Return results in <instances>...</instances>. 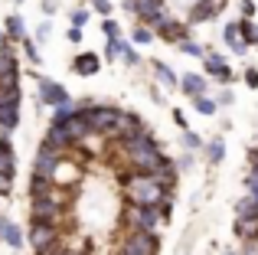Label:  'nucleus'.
Segmentation results:
<instances>
[{
    "mask_svg": "<svg viewBox=\"0 0 258 255\" xmlns=\"http://www.w3.org/2000/svg\"><path fill=\"white\" fill-rule=\"evenodd\" d=\"M121 144V151H124V160H127V167L131 170H141V173H151L154 167L164 160V151H160V144L154 141V134L147 131H138L134 138H127V141H118Z\"/></svg>",
    "mask_w": 258,
    "mask_h": 255,
    "instance_id": "nucleus-1",
    "label": "nucleus"
},
{
    "mask_svg": "<svg viewBox=\"0 0 258 255\" xmlns=\"http://www.w3.org/2000/svg\"><path fill=\"white\" fill-rule=\"evenodd\" d=\"M121 186H124V200L127 203H138V206H160L167 200V193H170L151 173H141V170L121 173Z\"/></svg>",
    "mask_w": 258,
    "mask_h": 255,
    "instance_id": "nucleus-2",
    "label": "nucleus"
},
{
    "mask_svg": "<svg viewBox=\"0 0 258 255\" xmlns=\"http://www.w3.org/2000/svg\"><path fill=\"white\" fill-rule=\"evenodd\" d=\"M121 223H124L127 229H147V232H154L160 223H164V213H160V206H138V203H127L124 213H121Z\"/></svg>",
    "mask_w": 258,
    "mask_h": 255,
    "instance_id": "nucleus-3",
    "label": "nucleus"
},
{
    "mask_svg": "<svg viewBox=\"0 0 258 255\" xmlns=\"http://www.w3.org/2000/svg\"><path fill=\"white\" fill-rule=\"evenodd\" d=\"M26 242L33 245V252H46L52 245H59V223H52V219H33L30 232H26Z\"/></svg>",
    "mask_w": 258,
    "mask_h": 255,
    "instance_id": "nucleus-4",
    "label": "nucleus"
},
{
    "mask_svg": "<svg viewBox=\"0 0 258 255\" xmlns=\"http://www.w3.org/2000/svg\"><path fill=\"white\" fill-rule=\"evenodd\" d=\"M88 121H92V134H98V138H111L114 124H118L121 118V108H114V105H88Z\"/></svg>",
    "mask_w": 258,
    "mask_h": 255,
    "instance_id": "nucleus-5",
    "label": "nucleus"
},
{
    "mask_svg": "<svg viewBox=\"0 0 258 255\" xmlns=\"http://www.w3.org/2000/svg\"><path fill=\"white\" fill-rule=\"evenodd\" d=\"M121 7H124L127 13H134V17H138L141 23H147V26H154L164 13H170L167 0H121Z\"/></svg>",
    "mask_w": 258,
    "mask_h": 255,
    "instance_id": "nucleus-6",
    "label": "nucleus"
},
{
    "mask_svg": "<svg viewBox=\"0 0 258 255\" xmlns=\"http://www.w3.org/2000/svg\"><path fill=\"white\" fill-rule=\"evenodd\" d=\"M59 216H62V197L56 190L43 193V197H30V219H52V223H59Z\"/></svg>",
    "mask_w": 258,
    "mask_h": 255,
    "instance_id": "nucleus-7",
    "label": "nucleus"
},
{
    "mask_svg": "<svg viewBox=\"0 0 258 255\" xmlns=\"http://www.w3.org/2000/svg\"><path fill=\"white\" fill-rule=\"evenodd\" d=\"M59 160H62V151H56L52 144H39V151H36V157H33V173L36 177H56V167H59Z\"/></svg>",
    "mask_w": 258,
    "mask_h": 255,
    "instance_id": "nucleus-8",
    "label": "nucleus"
},
{
    "mask_svg": "<svg viewBox=\"0 0 258 255\" xmlns=\"http://www.w3.org/2000/svg\"><path fill=\"white\" fill-rule=\"evenodd\" d=\"M36 82H39V102L49 105V108H56V105H62V102H69V98H72L69 92H66V85L56 82V79L36 76Z\"/></svg>",
    "mask_w": 258,
    "mask_h": 255,
    "instance_id": "nucleus-9",
    "label": "nucleus"
},
{
    "mask_svg": "<svg viewBox=\"0 0 258 255\" xmlns=\"http://www.w3.org/2000/svg\"><path fill=\"white\" fill-rule=\"evenodd\" d=\"M66 131L72 134V141L76 144H82L85 138H92V121H88V111L85 108H76L69 115V121H66Z\"/></svg>",
    "mask_w": 258,
    "mask_h": 255,
    "instance_id": "nucleus-10",
    "label": "nucleus"
},
{
    "mask_svg": "<svg viewBox=\"0 0 258 255\" xmlns=\"http://www.w3.org/2000/svg\"><path fill=\"white\" fill-rule=\"evenodd\" d=\"M203 69H206V76L216 79V82H232V69H229V62L219 52H206V56H203Z\"/></svg>",
    "mask_w": 258,
    "mask_h": 255,
    "instance_id": "nucleus-11",
    "label": "nucleus"
},
{
    "mask_svg": "<svg viewBox=\"0 0 258 255\" xmlns=\"http://www.w3.org/2000/svg\"><path fill=\"white\" fill-rule=\"evenodd\" d=\"M138 131H144V121H141L134 111H121V118H118V124H114L111 138L114 141H127V138H134Z\"/></svg>",
    "mask_w": 258,
    "mask_h": 255,
    "instance_id": "nucleus-12",
    "label": "nucleus"
},
{
    "mask_svg": "<svg viewBox=\"0 0 258 255\" xmlns=\"http://www.w3.org/2000/svg\"><path fill=\"white\" fill-rule=\"evenodd\" d=\"M0 242H7L10 249H23L26 236H23V229H20V226L13 223V219L0 216Z\"/></svg>",
    "mask_w": 258,
    "mask_h": 255,
    "instance_id": "nucleus-13",
    "label": "nucleus"
},
{
    "mask_svg": "<svg viewBox=\"0 0 258 255\" xmlns=\"http://www.w3.org/2000/svg\"><path fill=\"white\" fill-rule=\"evenodd\" d=\"M101 69V56L98 52H79L76 59H72V72H76V76H95V72Z\"/></svg>",
    "mask_w": 258,
    "mask_h": 255,
    "instance_id": "nucleus-14",
    "label": "nucleus"
},
{
    "mask_svg": "<svg viewBox=\"0 0 258 255\" xmlns=\"http://www.w3.org/2000/svg\"><path fill=\"white\" fill-rule=\"evenodd\" d=\"M43 141H46V144H52L56 151H69V147H76V141H72L69 131H66V124H49Z\"/></svg>",
    "mask_w": 258,
    "mask_h": 255,
    "instance_id": "nucleus-15",
    "label": "nucleus"
},
{
    "mask_svg": "<svg viewBox=\"0 0 258 255\" xmlns=\"http://www.w3.org/2000/svg\"><path fill=\"white\" fill-rule=\"evenodd\" d=\"M235 236L242 242L258 239V213H245V216H235Z\"/></svg>",
    "mask_w": 258,
    "mask_h": 255,
    "instance_id": "nucleus-16",
    "label": "nucleus"
},
{
    "mask_svg": "<svg viewBox=\"0 0 258 255\" xmlns=\"http://www.w3.org/2000/svg\"><path fill=\"white\" fill-rule=\"evenodd\" d=\"M209 89V82H206V76H200V72H186V76H180V92L183 95H203V92Z\"/></svg>",
    "mask_w": 258,
    "mask_h": 255,
    "instance_id": "nucleus-17",
    "label": "nucleus"
},
{
    "mask_svg": "<svg viewBox=\"0 0 258 255\" xmlns=\"http://www.w3.org/2000/svg\"><path fill=\"white\" fill-rule=\"evenodd\" d=\"M151 72L157 82H164L167 89H180V79H176V72L170 69L167 62H160V59H151Z\"/></svg>",
    "mask_w": 258,
    "mask_h": 255,
    "instance_id": "nucleus-18",
    "label": "nucleus"
},
{
    "mask_svg": "<svg viewBox=\"0 0 258 255\" xmlns=\"http://www.w3.org/2000/svg\"><path fill=\"white\" fill-rule=\"evenodd\" d=\"M4 33H7V39H10V43H23V39H26L23 17H20V13H10V17H7V23H4Z\"/></svg>",
    "mask_w": 258,
    "mask_h": 255,
    "instance_id": "nucleus-19",
    "label": "nucleus"
},
{
    "mask_svg": "<svg viewBox=\"0 0 258 255\" xmlns=\"http://www.w3.org/2000/svg\"><path fill=\"white\" fill-rule=\"evenodd\" d=\"M0 173H7V177L17 173V157H13L10 138H0Z\"/></svg>",
    "mask_w": 258,
    "mask_h": 255,
    "instance_id": "nucleus-20",
    "label": "nucleus"
},
{
    "mask_svg": "<svg viewBox=\"0 0 258 255\" xmlns=\"http://www.w3.org/2000/svg\"><path fill=\"white\" fill-rule=\"evenodd\" d=\"M20 124V105H0V131L10 134Z\"/></svg>",
    "mask_w": 258,
    "mask_h": 255,
    "instance_id": "nucleus-21",
    "label": "nucleus"
},
{
    "mask_svg": "<svg viewBox=\"0 0 258 255\" xmlns=\"http://www.w3.org/2000/svg\"><path fill=\"white\" fill-rule=\"evenodd\" d=\"M154 39H157V33H154L147 23H138V26L131 30V43H134V46H151Z\"/></svg>",
    "mask_w": 258,
    "mask_h": 255,
    "instance_id": "nucleus-22",
    "label": "nucleus"
},
{
    "mask_svg": "<svg viewBox=\"0 0 258 255\" xmlns=\"http://www.w3.org/2000/svg\"><path fill=\"white\" fill-rule=\"evenodd\" d=\"M52 190H56V180L36 177V173L30 177V197H43V193H52Z\"/></svg>",
    "mask_w": 258,
    "mask_h": 255,
    "instance_id": "nucleus-23",
    "label": "nucleus"
},
{
    "mask_svg": "<svg viewBox=\"0 0 258 255\" xmlns=\"http://www.w3.org/2000/svg\"><path fill=\"white\" fill-rule=\"evenodd\" d=\"M222 157H226V141H222V138H213L206 144V160L216 167V164H222Z\"/></svg>",
    "mask_w": 258,
    "mask_h": 255,
    "instance_id": "nucleus-24",
    "label": "nucleus"
},
{
    "mask_svg": "<svg viewBox=\"0 0 258 255\" xmlns=\"http://www.w3.org/2000/svg\"><path fill=\"white\" fill-rule=\"evenodd\" d=\"M239 26H242V39H245L248 46H255V49H258V23H255L252 17H242Z\"/></svg>",
    "mask_w": 258,
    "mask_h": 255,
    "instance_id": "nucleus-25",
    "label": "nucleus"
},
{
    "mask_svg": "<svg viewBox=\"0 0 258 255\" xmlns=\"http://www.w3.org/2000/svg\"><path fill=\"white\" fill-rule=\"evenodd\" d=\"M193 108L200 111V115H216V111H219V105H216L213 95H206V92H203V95H193Z\"/></svg>",
    "mask_w": 258,
    "mask_h": 255,
    "instance_id": "nucleus-26",
    "label": "nucleus"
},
{
    "mask_svg": "<svg viewBox=\"0 0 258 255\" xmlns=\"http://www.w3.org/2000/svg\"><path fill=\"white\" fill-rule=\"evenodd\" d=\"M76 108H79V105L72 102V98H69V102H62V105H56V108H52V121H49V124H66V121H69V115H72Z\"/></svg>",
    "mask_w": 258,
    "mask_h": 255,
    "instance_id": "nucleus-27",
    "label": "nucleus"
},
{
    "mask_svg": "<svg viewBox=\"0 0 258 255\" xmlns=\"http://www.w3.org/2000/svg\"><path fill=\"white\" fill-rule=\"evenodd\" d=\"M176 49H180V52H186V56H193V59H203V56H206V52H209V49H203V46L196 43L193 36L180 39V43H176Z\"/></svg>",
    "mask_w": 258,
    "mask_h": 255,
    "instance_id": "nucleus-28",
    "label": "nucleus"
},
{
    "mask_svg": "<svg viewBox=\"0 0 258 255\" xmlns=\"http://www.w3.org/2000/svg\"><path fill=\"white\" fill-rule=\"evenodd\" d=\"M56 183H76L79 180V167H69V164H62V160H59V167H56Z\"/></svg>",
    "mask_w": 258,
    "mask_h": 255,
    "instance_id": "nucleus-29",
    "label": "nucleus"
},
{
    "mask_svg": "<svg viewBox=\"0 0 258 255\" xmlns=\"http://www.w3.org/2000/svg\"><path fill=\"white\" fill-rule=\"evenodd\" d=\"M239 39H242V26H239V20H229V23L222 26V43L232 46V43H239Z\"/></svg>",
    "mask_w": 258,
    "mask_h": 255,
    "instance_id": "nucleus-30",
    "label": "nucleus"
},
{
    "mask_svg": "<svg viewBox=\"0 0 258 255\" xmlns=\"http://www.w3.org/2000/svg\"><path fill=\"white\" fill-rule=\"evenodd\" d=\"M124 43H127L124 36H118V39H108V43H105V59H108V62L121 59V49H124Z\"/></svg>",
    "mask_w": 258,
    "mask_h": 255,
    "instance_id": "nucleus-31",
    "label": "nucleus"
},
{
    "mask_svg": "<svg viewBox=\"0 0 258 255\" xmlns=\"http://www.w3.org/2000/svg\"><path fill=\"white\" fill-rule=\"evenodd\" d=\"M101 33H105L108 39H118L121 36V23L114 17H105V20H101Z\"/></svg>",
    "mask_w": 258,
    "mask_h": 255,
    "instance_id": "nucleus-32",
    "label": "nucleus"
},
{
    "mask_svg": "<svg viewBox=\"0 0 258 255\" xmlns=\"http://www.w3.org/2000/svg\"><path fill=\"white\" fill-rule=\"evenodd\" d=\"M88 20H92V10H88V7H76V10L69 13V23L72 26H85Z\"/></svg>",
    "mask_w": 258,
    "mask_h": 255,
    "instance_id": "nucleus-33",
    "label": "nucleus"
},
{
    "mask_svg": "<svg viewBox=\"0 0 258 255\" xmlns=\"http://www.w3.org/2000/svg\"><path fill=\"white\" fill-rule=\"evenodd\" d=\"M23 52H26V59H30L33 66H39V62H43V56H39V49H36V39H30V36H26V39H23Z\"/></svg>",
    "mask_w": 258,
    "mask_h": 255,
    "instance_id": "nucleus-34",
    "label": "nucleus"
},
{
    "mask_svg": "<svg viewBox=\"0 0 258 255\" xmlns=\"http://www.w3.org/2000/svg\"><path fill=\"white\" fill-rule=\"evenodd\" d=\"M121 59H124V66H141V56H138V49H134L131 39H127L124 49H121Z\"/></svg>",
    "mask_w": 258,
    "mask_h": 255,
    "instance_id": "nucleus-35",
    "label": "nucleus"
},
{
    "mask_svg": "<svg viewBox=\"0 0 258 255\" xmlns=\"http://www.w3.org/2000/svg\"><path fill=\"white\" fill-rule=\"evenodd\" d=\"M183 147H186V151H200V147H203V138L186 128V131H183Z\"/></svg>",
    "mask_w": 258,
    "mask_h": 255,
    "instance_id": "nucleus-36",
    "label": "nucleus"
},
{
    "mask_svg": "<svg viewBox=\"0 0 258 255\" xmlns=\"http://www.w3.org/2000/svg\"><path fill=\"white\" fill-rule=\"evenodd\" d=\"M92 10L98 13V17H111L114 7H111V0H92Z\"/></svg>",
    "mask_w": 258,
    "mask_h": 255,
    "instance_id": "nucleus-37",
    "label": "nucleus"
},
{
    "mask_svg": "<svg viewBox=\"0 0 258 255\" xmlns=\"http://www.w3.org/2000/svg\"><path fill=\"white\" fill-rule=\"evenodd\" d=\"M232 102H235V92H232V89L216 92V105H219V108H226V105H232Z\"/></svg>",
    "mask_w": 258,
    "mask_h": 255,
    "instance_id": "nucleus-38",
    "label": "nucleus"
},
{
    "mask_svg": "<svg viewBox=\"0 0 258 255\" xmlns=\"http://www.w3.org/2000/svg\"><path fill=\"white\" fill-rule=\"evenodd\" d=\"M242 79H245L248 89H258V69H255V66H248V69L242 72Z\"/></svg>",
    "mask_w": 258,
    "mask_h": 255,
    "instance_id": "nucleus-39",
    "label": "nucleus"
},
{
    "mask_svg": "<svg viewBox=\"0 0 258 255\" xmlns=\"http://www.w3.org/2000/svg\"><path fill=\"white\" fill-rule=\"evenodd\" d=\"M49 33H52V23H49V20H43V23L36 26V43H43V39H49Z\"/></svg>",
    "mask_w": 258,
    "mask_h": 255,
    "instance_id": "nucleus-40",
    "label": "nucleus"
},
{
    "mask_svg": "<svg viewBox=\"0 0 258 255\" xmlns=\"http://www.w3.org/2000/svg\"><path fill=\"white\" fill-rule=\"evenodd\" d=\"M173 124H176V128H180V131H186V128H189V121H186V115H183V111H180V108H176V111H173Z\"/></svg>",
    "mask_w": 258,
    "mask_h": 255,
    "instance_id": "nucleus-41",
    "label": "nucleus"
},
{
    "mask_svg": "<svg viewBox=\"0 0 258 255\" xmlns=\"http://www.w3.org/2000/svg\"><path fill=\"white\" fill-rule=\"evenodd\" d=\"M229 49H232V52H235V56H245V52H248V49H252V46H248V43H245V39H239V43H232V46H229Z\"/></svg>",
    "mask_w": 258,
    "mask_h": 255,
    "instance_id": "nucleus-42",
    "label": "nucleus"
},
{
    "mask_svg": "<svg viewBox=\"0 0 258 255\" xmlns=\"http://www.w3.org/2000/svg\"><path fill=\"white\" fill-rule=\"evenodd\" d=\"M239 10H242V17H252L255 13V0H239Z\"/></svg>",
    "mask_w": 258,
    "mask_h": 255,
    "instance_id": "nucleus-43",
    "label": "nucleus"
},
{
    "mask_svg": "<svg viewBox=\"0 0 258 255\" xmlns=\"http://www.w3.org/2000/svg\"><path fill=\"white\" fill-rule=\"evenodd\" d=\"M66 36H69V43H82V26H69Z\"/></svg>",
    "mask_w": 258,
    "mask_h": 255,
    "instance_id": "nucleus-44",
    "label": "nucleus"
},
{
    "mask_svg": "<svg viewBox=\"0 0 258 255\" xmlns=\"http://www.w3.org/2000/svg\"><path fill=\"white\" fill-rule=\"evenodd\" d=\"M176 167H180V170H189V167H193V151H189V154H183V157L176 160Z\"/></svg>",
    "mask_w": 258,
    "mask_h": 255,
    "instance_id": "nucleus-45",
    "label": "nucleus"
},
{
    "mask_svg": "<svg viewBox=\"0 0 258 255\" xmlns=\"http://www.w3.org/2000/svg\"><path fill=\"white\" fill-rule=\"evenodd\" d=\"M10 183H13V177L0 173V197H4V193H10Z\"/></svg>",
    "mask_w": 258,
    "mask_h": 255,
    "instance_id": "nucleus-46",
    "label": "nucleus"
},
{
    "mask_svg": "<svg viewBox=\"0 0 258 255\" xmlns=\"http://www.w3.org/2000/svg\"><path fill=\"white\" fill-rule=\"evenodd\" d=\"M43 13L52 17V13H56V0H43Z\"/></svg>",
    "mask_w": 258,
    "mask_h": 255,
    "instance_id": "nucleus-47",
    "label": "nucleus"
},
{
    "mask_svg": "<svg viewBox=\"0 0 258 255\" xmlns=\"http://www.w3.org/2000/svg\"><path fill=\"white\" fill-rule=\"evenodd\" d=\"M0 43H7V33L4 30H0Z\"/></svg>",
    "mask_w": 258,
    "mask_h": 255,
    "instance_id": "nucleus-48",
    "label": "nucleus"
},
{
    "mask_svg": "<svg viewBox=\"0 0 258 255\" xmlns=\"http://www.w3.org/2000/svg\"><path fill=\"white\" fill-rule=\"evenodd\" d=\"M222 255H239V252H222Z\"/></svg>",
    "mask_w": 258,
    "mask_h": 255,
    "instance_id": "nucleus-49",
    "label": "nucleus"
},
{
    "mask_svg": "<svg viewBox=\"0 0 258 255\" xmlns=\"http://www.w3.org/2000/svg\"><path fill=\"white\" fill-rule=\"evenodd\" d=\"M13 4H26V0H13Z\"/></svg>",
    "mask_w": 258,
    "mask_h": 255,
    "instance_id": "nucleus-50",
    "label": "nucleus"
}]
</instances>
